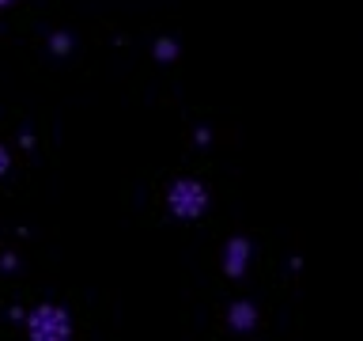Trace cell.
<instances>
[{
    "mask_svg": "<svg viewBox=\"0 0 363 341\" xmlns=\"http://www.w3.org/2000/svg\"><path fill=\"white\" fill-rule=\"evenodd\" d=\"M193 141H197V144H208L212 133H208V129H197V136H193Z\"/></svg>",
    "mask_w": 363,
    "mask_h": 341,
    "instance_id": "ba28073f",
    "label": "cell"
},
{
    "mask_svg": "<svg viewBox=\"0 0 363 341\" xmlns=\"http://www.w3.org/2000/svg\"><path fill=\"white\" fill-rule=\"evenodd\" d=\"M8 4H16V0H0V8H8Z\"/></svg>",
    "mask_w": 363,
    "mask_h": 341,
    "instance_id": "9c48e42d",
    "label": "cell"
},
{
    "mask_svg": "<svg viewBox=\"0 0 363 341\" xmlns=\"http://www.w3.org/2000/svg\"><path fill=\"white\" fill-rule=\"evenodd\" d=\"M8 170H11V152L0 144V175H8Z\"/></svg>",
    "mask_w": 363,
    "mask_h": 341,
    "instance_id": "52a82bcc",
    "label": "cell"
},
{
    "mask_svg": "<svg viewBox=\"0 0 363 341\" xmlns=\"http://www.w3.org/2000/svg\"><path fill=\"white\" fill-rule=\"evenodd\" d=\"M152 50H155L159 61H174V57H178V42H174V38H159Z\"/></svg>",
    "mask_w": 363,
    "mask_h": 341,
    "instance_id": "5b68a950",
    "label": "cell"
},
{
    "mask_svg": "<svg viewBox=\"0 0 363 341\" xmlns=\"http://www.w3.org/2000/svg\"><path fill=\"white\" fill-rule=\"evenodd\" d=\"M250 254H254V247H250V239L242 235H235V239H227V247H223V273L227 277H242L246 266H250Z\"/></svg>",
    "mask_w": 363,
    "mask_h": 341,
    "instance_id": "3957f363",
    "label": "cell"
},
{
    "mask_svg": "<svg viewBox=\"0 0 363 341\" xmlns=\"http://www.w3.org/2000/svg\"><path fill=\"white\" fill-rule=\"evenodd\" d=\"M23 323H27V334L34 341H65V337H72V315H68L61 303H38L30 315H23Z\"/></svg>",
    "mask_w": 363,
    "mask_h": 341,
    "instance_id": "6da1fadb",
    "label": "cell"
},
{
    "mask_svg": "<svg viewBox=\"0 0 363 341\" xmlns=\"http://www.w3.org/2000/svg\"><path fill=\"white\" fill-rule=\"evenodd\" d=\"M227 323H231L235 330H254V326H257V307H254V303H231Z\"/></svg>",
    "mask_w": 363,
    "mask_h": 341,
    "instance_id": "277c9868",
    "label": "cell"
},
{
    "mask_svg": "<svg viewBox=\"0 0 363 341\" xmlns=\"http://www.w3.org/2000/svg\"><path fill=\"white\" fill-rule=\"evenodd\" d=\"M50 50H53V53H68V50H72V38H68V34H53V38H50Z\"/></svg>",
    "mask_w": 363,
    "mask_h": 341,
    "instance_id": "8992f818",
    "label": "cell"
},
{
    "mask_svg": "<svg viewBox=\"0 0 363 341\" xmlns=\"http://www.w3.org/2000/svg\"><path fill=\"white\" fill-rule=\"evenodd\" d=\"M167 209L178 220H201L204 209H208V190H204L201 178H178L174 186L167 190Z\"/></svg>",
    "mask_w": 363,
    "mask_h": 341,
    "instance_id": "7a4b0ae2",
    "label": "cell"
}]
</instances>
